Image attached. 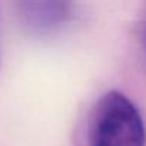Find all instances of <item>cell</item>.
<instances>
[{
	"instance_id": "2",
	"label": "cell",
	"mask_w": 146,
	"mask_h": 146,
	"mask_svg": "<svg viewBox=\"0 0 146 146\" xmlns=\"http://www.w3.org/2000/svg\"><path fill=\"white\" fill-rule=\"evenodd\" d=\"M72 0H16L23 26L33 34H48L62 26L71 13Z\"/></svg>"
},
{
	"instance_id": "3",
	"label": "cell",
	"mask_w": 146,
	"mask_h": 146,
	"mask_svg": "<svg viewBox=\"0 0 146 146\" xmlns=\"http://www.w3.org/2000/svg\"><path fill=\"white\" fill-rule=\"evenodd\" d=\"M143 48H145V52H146V29L143 31Z\"/></svg>"
},
{
	"instance_id": "1",
	"label": "cell",
	"mask_w": 146,
	"mask_h": 146,
	"mask_svg": "<svg viewBox=\"0 0 146 146\" xmlns=\"http://www.w3.org/2000/svg\"><path fill=\"white\" fill-rule=\"evenodd\" d=\"M146 131L135 104L119 91L99 99L91 125V146H145Z\"/></svg>"
}]
</instances>
